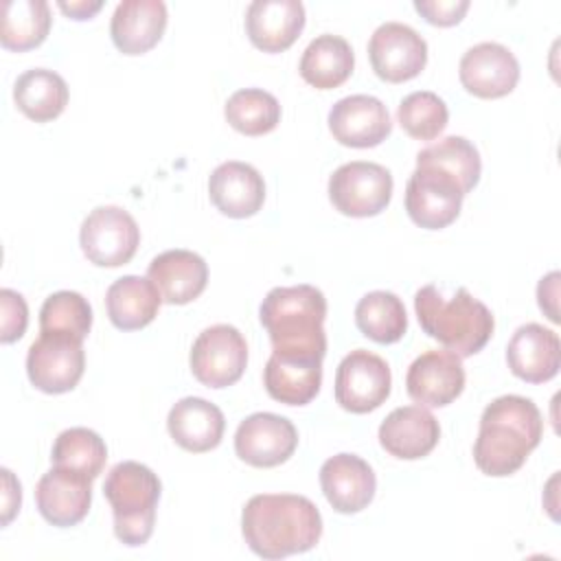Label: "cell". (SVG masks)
Masks as SVG:
<instances>
[{"label":"cell","mask_w":561,"mask_h":561,"mask_svg":"<svg viewBox=\"0 0 561 561\" xmlns=\"http://www.w3.org/2000/svg\"><path fill=\"white\" fill-rule=\"evenodd\" d=\"M414 311L421 329L460 359L480 353L495 327L489 307L465 287L445 300L434 285H425L414 294Z\"/></svg>","instance_id":"cell-4"},{"label":"cell","mask_w":561,"mask_h":561,"mask_svg":"<svg viewBox=\"0 0 561 561\" xmlns=\"http://www.w3.org/2000/svg\"><path fill=\"white\" fill-rule=\"evenodd\" d=\"M267 394L285 405H307L322 383V359L285 357L272 353L263 368Z\"/></svg>","instance_id":"cell-26"},{"label":"cell","mask_w":561,"mask_h":561,"mask_svg":"<svg viewBox=\"0 0 561 561\" xmlns=\"http://www.w3.org/2000/svg\"><path fill=\"white\" fill-rule=\"evenodd\" d=\"M465 388L462 359L451 351H427L419 355L405 375L412 401L425 408L449 405Z\"/></svg>","instance_id":"cell-16"},{"label":"cell","mask_w":561,"mask_h":561,"mask_svg":"<svg viewBox=\"0 0 561 561\" xmlns=\"http://www.w3.org/2000/svg\"><path fill=\"white\" fill-rule=\"evenodd\" d=\"M79 243L85 259L99 267H118L131 261L140 245L136 219L121 206H96L81 224Z\"/></svg>","instance_id":"cell-8"},{"label":"cell","mask_w":561,"mask_h":561,"mask_svg":"<svg viewBox=\"0 0 561 561\" xmlns=\"http://www.w3.org/2000/svg\"><path fill=\"white\" fill-rule=\"evenodd\" d=\"M85 368L83 340L68 333H42L28 346L26 375L46 394L70 392Z\"/></svg>","instance_id":"cell-7"},{"label":"cell","mask_w":561,"mask_h":561,"mask_svg":"<svg viewBox=\"0 0 561 561\" xmlns=\"http://www.w3.org/2000/svg\"><path fill=\"white\" fill-rule=\"evenodd\" d=\"M272 353L285 357L324 359L327 355V298L313 285L274 287L259 307Z\"/></svg>","instance_id":"cell-3"},{"label":"cell","mask_w":561,"mask_h":561,"mask_svg":"<svg viewBox=\"0 0 561 561\" xmlns=\"http://www.w3.org/2000/svg\"><path fill=\"white\" fill-rule=\"evenodd\" d=\"M230 127L245 136H263L280 121V105L274 94L261 88H243L230 94L224 107Z\"/></svg>","instance_id":"cell-33"},{"label":"cell","mask_w":561,"mask_h":561,"mask_svg":"<svg viewBox=\"0 0 561 561\" xmlns=\"http://www.w3.org/2000/svg\"><path fill=\"white\" fill-rule=\"evenodd\" d=\"M462 88L480 99H500L515 90L519 81L517 57L497 42L471 46L458 66Z\"/></svg>","instance_id":"cell-14"},{"label":"cell","mask_w":561,"mask_h":561,"mask_svg":"<svg viewBox=\"0 0 561 561\" xmlns=\"http://www.w3.org/2000/svg\"><path fill=\"white\" fill-rule=\"evenodd\" d=\"M162 296L149 278L121 276L107 287L105 309L110 322L121 331H136L147 327L160 309Z\"/></svg>","instance_id":"cell-27"},{"label":"cell","mask_w":561,"mask_h":561,"mask_svg":"<svg viewBox=\"0 0 561 561\" xmlns=\"http://www.w3.org/2000/svg\"><path fill=\"white\" fill-rule=\"evenodd\" d=\"M355 66L351 44L340 35H318L309 42L300 57L298 72L316 90H333L342 85Z\"/></svg>","instance_id":"cell-28"},{"label":"cell","mask_w":561,"mask_h":561,"mask_svg":"<svg viewBox=\"0 0 561 561\" xmlns=\"http://www.w3.org/2000/svg\"><path fill=\"white\" fill-rule=\"evenodd\" d=\"M414 9L434 26H454L465 18L469 0H416Z\"/></svg>","instance_id":"cell-38"},{"label":"cell","mask_w":561,"mask_h":561,"mask_svg":"<svg viewBox=\"0 0 561 561\" xmlns=\"http://www.w3.org/2000/svg\"><path fill=\"white\" fill-rule=\"evenodd\" d=\"M28 324V307L22 294L4 287L0 289V342L11 344L20 340Z\"/></svg>","instance_id":"cell-37"},{"label":"cell","mask_w":561,"mask_h":561,"mask_svg":"<svg viewBox=\"0 0 561 561\" xmlns=\"http://www.w3.org/2000/svg\"><path fill=\"white\" fill-rule=\"evenodd\" d=\"M101 7H103L101 0H94V2H85V0H81V2H59V9L66 15H70L72 20H90L96 11H101Z\"/></svg>","instance_id":"cell-41"},{"label":"cell","mask_w":561,"mask_h":561,"mask_svg":"<svg viewBox=\"0 0 561 561\" xmlns=\"http://www.w3.org/2000/svg\"><path fill=\"white\" fill-rule=\"evenodd\" d=\"M506 362L515 377L528 383H543L557 377L561 366V342L552 329L522 324L506 346Z\"/></svg>","instance_id":"cell-19"},{"label":"cell","mask_w":561,"mask_h":561,"mask_svg":"<svg viewBox=\"0 0 561 561\" xmlns=\"http://www.w3.org/2000/svg\"><path fill=\"white\" fill-rule=\"evenodd\" d=\"M397 121L408 136L416 140H432L447 127L449 110L438 94L419 90L399 103Z\"/></svg>","instance_id":"cell-35"},{"label":"cell","mask_w":561,"mask_h":561,"mask_svg":"<svg viewBox=\"0 0 561 561\" xmlns=\"http://www.w3.org/2000/svg\"><path fill=\"white\" fill-rule=\"evenodd\" d=\"M167 427L182 449L202 454L221 443L226 419L215 403L202 397H184L169 410Z\"/></svg>","instance_id":"cell-25"},{"label":"cell","mask_w":561,"mask_h":561,"mask_svg":"<svg viewBox=\"0 0 561 561\" xmlns=\"http://www.w3.org/2000/svg\"><path fill=\"white\" fill-rule=\"evenodd\" d=\"M248 548L263 559H285L311 550L322 537L318 506L294 493L252 495L241 513Z\"/></svg>","instance_id":"cell-1"},{"label":"cell","mask_w":561,"mask_h":561,"mask_svg":"<svg viewBox=\"0 0 561 561\" xmlns=\"http://www.w3.org/2000/svg\"><path fill=\"white\" fill-rule=\"evenodd\" d=\"M355 324L368 340L377 344H394L408 329L405 307L392 291H368L355 307Z\"/></svg>","instance_id":"cell-31"},{"label":"cell","mask_w":561,"mask_h":561,"mask_svg":"<svg viewBox=\"0 0 561 561\" xmlns=\"http://www.w3.org/2000/svg\"><path fill=\"white\" fill-rule=\"evenodd\" d=\"M305 28V7L298 0H254L245 9V33L263 53L287 50Z\"/></svg>","instance_id":"cell-21"},{"label":"cell","mask_w":561,"mask_h":561,"mask_svg":"<svg viewBox=\"0 0 561 561\" xmlns=\"http://www.w3.org/2000/svg\"><path fill=\"white\" fill-rule=\"evenodd\" d=\"M167 28V4L162 0H123L116 4L110 35L123 55L151 50Z\"/></svg>","instance_id":"cell-23"},{"label":"cell","mask_w":561,"mask_h":561,"mask_svg":"<svg viewBox=\"0 0 561 561\" xmlns=\"http://www.w3.org/2000/svg\"><path fill=\"white\" fill-rule=\"evenodd\" d=\"M557 294H559V272H550L548 276H543V278L539 280L537 298H539L541 311H546V316H548L552 322H559V313H557Z\"/></svg>","instance_id":"cell-40"},{"label":"cell","mask_w":561,"mask_h":561,"mask_svg":"<svg viewBox=\"0 0 561 561\" xmlns=\"http://www.w3.org/2000/svg\"><path fill=\"white\" fill-rule=\"evenodd\" d=\"M392 197V175L377 162L353 160L329 178V199L346 217H375Z\"/></svg>","instance_id":"cell-9"},{"label":"cell","mask_w":561,"mask_h":561,"mask_svg":"<svg viewBox=\"0 0 561 561\" xmlns=\"http://www.w3.org/2000/svg\"><path fill=\"white\" fill-rule=\"evenodd\" d=\"M320 486L333 511L351 515L364 511L373 502L377 478L364 458L355 454H337L320 467Z\"/></svg>","instance_id":"cell-18"},{"label":"cell","mask_w":561,"mask_h":561,"mask_svg":"<svg viewBox=\"0 0 561 561\" xmlns=\"http://www.w3.org/2000/svg\"><path fill=\"white\" fill-rule=\"evenodd\" d=\"M438 438L440 425L423 405L397 408L379 425V445L401 460L427 456L438 445Z\"/></svg>","instance_id":"cell-22"},{"label":"cell","mask_w":561,"mask_h":561,"mask_svg":"<svg viewBox=\"0 0 561 561\" xmlns=\"http://www.w3.org/2000/svg\"><path fill=\"white\" fill-rule=\"evenodd\" d=\"M298 432L294 423L274 412L245 416L234 432L237 456L259 469L278 467L296 451Z\"/></svg>","instance_id":"cell-13"},{"label":"cell","mask_w":561,"mask_h":561,"mask_svg":"<svg viewBox=\"0 0 561 561\" xmlns=\"http://www.w3.org/2000/svg\"><path fill=\"white\" fill-rule=\"evenodd\" d=\"M329 129L340 145L368 149L390 136L392 121L388 107L377 96L351 94L331 107Z\"/></svg>","instance_id":"cell-15"},{"label":"cell","mask_w":561,"mask_h":561,"mask_svg":"<svg viewBox=\"0 0 561 561\" xmlns=\"http://www.w3.org/2000/svg\"><path fill=\"white\" fill-rule=\"evenodd\" d=\"M50 31V9L44 0H4L0 42L7 50L24 53L39 46Z\"/></svg>","instance_id":"cell-30"},{"label":"cell","mask_w":561,"mask_h":561,"mask_svg":"<svg viewBox=\"0 0 561 561\" xmlns=\"http://www.w3.org/2000/svg\"><path fill=\"white\" fill-rule=\"evenodd\" d=\"M416 162H430L454 173L467 193L478 184L482 171L478 149L462 136H447L425 147L423 151H419Z\"/></svg>","instance_id":"cell-36"},{"label":"cell","mask_w":561,"mask_h":561,"mask_svg":"<svg viewBox=\"0 0 561 561\" xmlns=\"http://www.w3.org/2000/svg\"><path fill=\"white\" fill-rule=\"evenodd\" d=\"M390 386V366L366 348L351 351L335 370V401L353 414L377 410L388 399Z\"/></svg>","instance_id":"cell-11"},{"label":"cell","mask_w":561,"mask_h":561,"mask_svg":"<svg viewBox=\"0 0 561 561\" xmlns=\"http://www.w3.org/2000/svg\"><path fill=\"white\" fill-rule=\"evenodd\" d=\"M368 59L379 79L403 83L425 68L427 44L412 26L403 22H383L370 35Z\"/></svg>","instance_id":"cell-12"},{"label":"cell","mask_w":561,"mask_h":561,"mask_svg":"<svg viewBox=\"0 0 561 561\" xmlns=\"http://www.w3.org/2000/svg\"><path fill=\"white\" fill-rule=\"evenodd\" d=\"M245 366L248 344L232 324H213L193 342L191 370L206 388H228L237 383Z\"/></svg>","instance_id":"cell-10"},{"label":"cell","mask_w":561,"mask_h":561,"mask_svg":"<svg viewBox=\"0 0 561 561\" xmlns=\"http://www.w3.org/2000/svg\"><path fill=\"white\" fill-rule=\"evenodd\" d=\"M162 484L158 476L136 460L114 465L103 482V495L114 513V535L125 546L149 541Z\"/></svg>","instance_id":"cell-5"},{"label":"cell","mask_w":561,"mask_h":561,"mask_svg":"<svg viewBox=\"0 0 561 561\" xmlns=\"http://www.w3.org/2000/svg\"><path fill=\"white\" fill-rule=\"evenodd\" d=\"M147 278L160 291L162 302L186 305L206 289L208 265L197 252L167 250L149 263Z\"/></svg>","instance_id":"cell-24"},{"label":"cell","mask_w":561,"mask_h":561,"mask_svg":"<svg viewBox=\"0 0 561 561\" xmlns=\"http://www.w3.org/2000/svg\"><path fill=\"white\" fill-rule=\"evenodd\" d=\"M92 327V307L79 291H55L39 309L42 333H68L85 340Z\"/></svg>","instance_id":"cell-34"},{"label":"cell","mask_w":561,"mask_h":561,"mask_svg":"<svg viewBox=\"0 0 561 561\" xmlns=\"http://www.w3.org/2000/svg\"><path fill=\"white\" fill-rule=\"evenodd\" d=\"M35 502L39 515L59 528L79 524L92 502V480L83 473L53 467L35 486Z\"/></svg>","instance_id":"cell-17"},{"label":"cell","mask_w":561,"mask_h":561,"mask_svg":"<svg viewBox=\"0 0 561 561\" xmlns=\"http://www.w3.org/2000/svg\"><path fill=\"white\" fill-rule=\"evenodd\" d=\"M465 195L467 191L454 173L430 162H416L405 184V210L416 226L440 230L456 221Z\"/></svg>","instance_id":"cell-6"},{"label":"cell","mask_w":561,"mask_h":561,"mask_svg":"<svg viewBox=\"0 0 561 561\" xmlns=\"http://www.w3.org/2000/svg\"><path fill=\"white\" fill-rule=\"evenodd\" d=\"M208 195L215 208L232 219H245L265 202L263 175L248 162H221L208 178Z\"/></svg>","instance_id":"cell-20"},{"label":"cell","mask_w":561,"mask_h":561,"mask_svg":"<svg viewBox=\"0 0 561 561\" xmlns=\"http://www.w3.org/2000/svg\"><path fill=\"white\" fill-rule=\"evenodd\" d=\"M2 517L0 524L9 526V522L18 515L22 504V486L9 469H2Z\"/></svg>","instance_id":"cell-39"},{"label":"cell","mask_w":561,"mask_h":561,"mask_svg":"<svg viewBox=\"0 0 561 561\" xmlns=\"http://www.w3.org/2000/svg\"><path fill=\"white\" fill-rule=\"evenodd\" d=\"M107 460V447L103 438L88 427L64 430L53 445L50 462L53 467L70 469L88 476L90 480L99 478Z\"/></svg>","instance_id":"cell-32"},{"label":"cell","mask_w":561,"mask_h":561,"mask_svg":"<svg viewBox=\"0 0 561 561\" xmlns=\"http://www.w3.org/2000/svg\"><path fill=\"white\" fill-rule=\"evenodd\" d=\"M13 101L26 118L48 123L66 110L68 85L55 70L31 68L18 77L13 85Z\"/></svg>","instance_id":"cell-29"},{"label":"cell","mask_w":561,"mask_h":561,"mask_svg":"<svg viewBox=\"0 0 561 561\" xmlns=\"http://www.w3.org/2000/svg\"><path fill=\"white\" fill-rule=\"evenodd\" d=\"M543 419L539 408L519 394L493 399L482 416L473 445L476 467L493 478H504L522 469L528 454L539 445Z\"/></svg>","instance_id":"cell-2"}]
</instances>
